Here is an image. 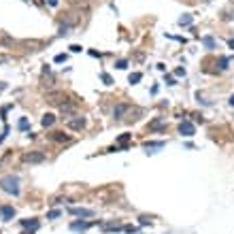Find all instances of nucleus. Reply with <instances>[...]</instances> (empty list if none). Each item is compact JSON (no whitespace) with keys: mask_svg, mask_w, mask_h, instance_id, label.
<instances>
[{"mask_svg":"<svg viewBox=\"0 0 234 234\" xmlns=\"http://www.w3.org/2000/svg\"><path fill=\"white\" fill-rule=\"evenodd\" d=\"M0 187H2L6 194L17 196V194H19V179L13 177V175H6V177L0 179Z\"/></svg>","mask_w":234,"mask_h":234,"instance_id":"1","label":"nucleus"},{"mask_svg":"<svg viewBox=\"0 0 234 234\" xmlns=\"http://www.w3.org/2000/svg\"><path fill=\"white\" fill-rule=\"evenodd\" d=\"M26 164H43L45 162V153L43 151H28V153H24L21 158Z\"/></svg>","mask_w":234,"mask_h":234,"instance_id":"2","label":"nucleus"},{"mask_svg":"<svg viewBox=\"0 0 234 234\" xmlns=\"http://www.w3.org/2000/svg\"><path fill=\"white\" fill-rule=\"evenodd\" d=\"M66 126H68L70 130H83L85 128V117L75 115V117H70V119L66 121Z\"/></svg>","mask_w":234,"mask_h":234,"instance_id":"3","label":"nucleus"},{"mask_svg":"<svg viewBox=\"0 0 234 234\" xmlns=\"http://www.w3.org/2000/svg\"><path fill=\"white\" fill-rule=\"evenodd\" d=\"M68 213L75 215V217H94V211L92 209H83V206H70Z\"/></svg>","mask_w":234,"mask_h":234,"instance_id":"4","label":"nucleus"},{"mask_svg":"<svg viewBox=\"0 0 234 234\" xmlns=\"http://www.w3.org/2000/svg\"><path fill=\"white\" fill-rule=\"evenodd\" d=\"M47 100H49L51 104H60V106L64 104V102H68L66 96L62 94V92H49V94H47Z\"/></svg>","mask_w":234,"mask_h":234,"instance_id":"5","label":"nucleus"},{"mask_svg":"<svg viewBox=\"0 0 234 234\" xmlns=\"http://www.w3.org/2000/svg\"><path fill=\"white\" fill-rule=\"evenodd\" d=\"M179 132H181L183 136H194L196 128H194L192 121H181V123H179Z\"/></svg>","mask_w":234,"mask_h":234,"instance_id":"6","label":"nucleus"},{"mask_svg":"<svg viewBox=\"0 0 234 234\" xmlns=\"http://www.w3.org/2000/svg\"><path fill=\"white\" fill-rule=\"evenodd\" d=\"M130 109H132V106H130V104H117V106H115V109H113V117H115V119H117V121H119V119H123V115H126V113H128Z\"/></svg>","mask_w":234,"mask_h":234,"instance_id":"7","label":"nucleus"},{"mask_svg":"<svg viewBox=\"0 0 234 234\" xmlns=\"http://www.w3.org/2000/svg\"><path fill=\"white\" fill-rule=\"evenodd\" d=\"M0 215H2L4 221H9V219L15 217V209H13V206H9V204H4V206H0Z\"/></svg>","mask_w":234,"mask_h":234,"instance_id":"8","label":"nucleus"},{"mask_svg":"<svg viewBox=\"0 0 234 234\" xmlns=\"http://www.w3.org/2000/svg\"><path fill=\"white\" fill-rule=\"evenodd\" d=\"M162 147H164V141H149V143H145L147 153H156V149H162Z\"/></svg>","mask_w":234,"mask_h":234,"instance_id":"9","label":"nucleus"},{"mask_svg":"<svg viewBox=\"0 0 234 234\" xmlns=\"http://www.w3.org/2000/svg\"><path fill=\"white\" fill-rule=\"evenodd\" d=\"M51 141H56V143H70V136L64 132H53L51 134Z\"/></svg>","mask_w":234,"mask_h":234,"instance_id":"10","label":"nucleus"},{"mask_svg":"<svg viewBox=\"0 0 234 234\" xmlns=\"http://www.w3.org/2000/svg\"><path fill=\"white\" fill-rule=\"evenodd\" d=\"M87 228H89L87 221H75V223H70V230H75V232H85Z\"/></svg>","mask_w":234,"mask_h":234,"instance_id":"11","label":"nucleus"},{"mask_svg":"<svg viewBox=\"0 0 234 234\" xmlns=\"http://www.w3.org/2000/svg\"><path fill=\"white\" fill-rule=\"evenodd\" d=\"M53 121H56V117H53L51 113H47V115H43V119H41V123H43V128H49V126H53Z\"/></svg>","mask_w":234,"mask_h":234,"instance_id":"12","label":"nucleus"},{"mask_svg":"<svg viewBox=\"0 0 234 234\" xmlns=\"http://www.w3.org/2000/svg\"><path fill=\"white\" fill-rule=\"evenodd\" d=\"M202 43L206 49H215V39L213 36H202Z\"/></svg>","mask_w":234,"mask_h":234,"instance_id":"13","label":"nucleus"},{"mask_svg":"<svg viewBox=\"0 0 234 234\" xmlns=\"http://www.w3.org/2000/svg\"><path fill=\"white\" fill-rule=\"evenodd\" d=\"M130 138H132V134H119V138H117V143H119L121 147H126L130 143Z\"/></svg>","mask_w":234,"mask_h":234,"instance_id":"14","label":"nucleus"},{"mask_svg":"<svg viewBox=\"0 0 234 234\" xmlns=\"http://www.w3.org/2000/svg\"><path fill=\"white\" fill-rule=\"evenodd\" d=\"M21 226H24V228H32V230H36V228H39V221H36V219H32V221H30V219H24V221H21Z\"/></svg>","mask_w":234,"mask_h":234,"instance_id":"15","label":"nucleus"},{"mask_svg":"<svg viewBox=\"0 0 234 234\" xmlns=\"http://www.w3.org/2000/svg\"><path fill=\"white\" fill-rule=\"evenodd\" d=\"M194 21V17L192 15H183V17H179V26H190Z\"/></svg>","mask_w":234,"mask_h":234,"instance_id":"16","label":"nucleus"},{"mask_svg":"<svg viewBox=\"0 0 234 234\" xmlns=\"http://www.w3.org/2000/svg\"><path fill=\"white\" fill-rule=\"evenodd\" d=\"M102 228L104 230H121L123 226H121V223H117V221H113V223H102Z\"/></svg>","mask_w":234,"mask_h":234,"instance_id":"17","label":"nucleus"},{"mask_svg":"<svg viewBox=\"0 0 234 234\" xmlns=\"http://www.w3.org/2000/svg\"><path fill=\"white\" fill-rule=\"evenodd\" d=\"M141 79H143V75H141V73H132V75L128 77V81H130V83H132V85H134V83H138V81H141Z\"/></svg>","mask_w":234,"mask_h":234,"instance_id":"18","label":"nucleus"},{"mask_svg":"<svg viewBox=\"0 0 234 234\" xmlns=\"http://www.w3.org/2000/svg\"><path fill=\"white\" fill-rule=\"evenodd\" d=\"M230 64V58H219V70H226Z\"/></svg>","mask_w":234,"mask_h":234,"instance_id":"19","label":"nucleus"},{"mask_svg":"<svg viewBox=\"0 0 234 234\" xmlns=\"http://www.w3.org/2000/svg\"><path fill=\"white\" fill-rule=\"evenodd\" d=\"M100 79L104 81L106 85H113V79H111V75H106V73H102V75H100Z\"/></svg>","mask_w":234,"mask_h":234,"instance_id":"20","label":"nucleus"},{"mask_svg":"<svg viewBox=\"0 0 234 234\" xmlns=\"http://www.w3.org/2000/svg\"><path fill=\"white\" fill-rule=\"evenodd\" d=\"M162 126H164V119H156L153 123L149 126V128H153V130H158V128H162Z\"/></svg>","mask_w":234,"mask_h":234,"instance_id":"21","label":"nucleus"},{"mask_svg":"<svg viewBox=\"0 0 234 234\" xmlns=\"http://www.w3.org/2000/svg\"><path fill=\"white\" fill-rule=\"evenodd\" d=\"M60 215H62L60 211H49V213H47V219H58Z\"/></svg>","mask_w":234,"mask_h":234,"instance_id":"22","label":"nucleus"},{"mask_svg":"<svg viewBox=\"0 0 234 234\" xmlns=\"http://www.w3.org/2000/svg\"><path fill=\"white\" fill-rule=\"evenodd\" d=\"M66 53H58V56H56V62H58V64H62V62H66Z\"/></svg>","mask_w":234,"mask_h":234,"instance_id":"23","label":"nucleus"},{"mask_svg":"<svg viewBox=\"0 0 234 234\" xmlns=\"http://www.w3.org/2000/svg\"><path fill=\"white\" fill-rule=\"evenodd\" d=\"M115 66L119 68V70H123V68H128V62H126V60H119V62H117Z\"/></svg>","mask_w":234,"mask_h":234,"instance_id":"24","label":"nucleus"},{"mask_svg":"<svg viewBox=\"0 0 234 234\" xmlns=\"http://www.w3.org/2000/svg\"><path fill=\"white\" fill-rule=\"evenodd\" d=\"M70 51H73V53H79L81 49H83V47H81V45H70V47H68Z\"/></svg>","mask_w":234,"mask_h":234,"instance_id":"25","label":"nucleus"},{"mask_svg":"<svg viewBox=\"0 0 234 234\" xmlns=\"http://www.w3.org/2000/svg\"><path fill=\"white\" fill-rule=\"evenodd\" d=\"M26 128H28V119L24 117V119H19V130H26Z\"/></svg>","mask_w":234,"mask_h":234,"instance_id":"26","label":"nucleus"},{"mask_svg":"<svg viewBox=\"0 0 234 234\" xmlns=\"http://www.w3.org/2000/svg\"><path fill=\"white\" fill-rule=\"evenodd\" d=\"M164 79H166V83H168V85H175V77H170V75H166Z\"/></svg>","mask_w":234,"mask_h":234,"instance_id":"27","label":"nucleus"},{"mask_svg":"<svg viewBox=\"0 0 234 234\" xmlns=\"http://www.w3.org/2000/svg\"><path fill=\"white\" fill-rule=\"evenodd\" d=\"M175 75H177V77H183V75H185V68H177Z\"/></svg>","mask_w":234,"mask_h":234,"instance_id":"28","label":"nucleus"},{"mask_svg":"<svg viewBox=\"0 0 234 234\" xmlns=\"http://www.w3.org/2000/svg\"><path fill=\"white\" fill-rule=\"evenodd\" d=\"M6 134H9V126H4V132H2V134H0V143H2V141H4V136H6Z\"/></svg>","mask_w":234,"mask_h":234,"instance_id":"29","label":"nucleus"},{"mask_svg":"<svg viewBox=\"0 0 234 234\" xmlns=\"http://www.w3.org/2000/svg\"><path fill=\"white\" fill-rule=\"evenodd\" d=\"M47 2H49L51 6H58V0H47Z\"/></svg>","mask_w":234,"mask_h":234,"instance_id":"30","label":"nucleus"},{"mask_svg":"<svg viewBox=\"0 0 234 234\" xmlns=\"http://www.w3.org/2000/svg\"><path fill=\"white\" fill-rule=\"evenodd\" d=\"M6 60H9L6 56H0V64H2V62H6Z\"/></svg>","mask_w":234,"mask_h":234,"instance_id":"31","label":"nucleus"},{"mask_svg":"<svg viewBox=\"0 0 234 234\" xmlns=\"http://www.w3.org/2000/svg\"><path fill=\"white\" fill-rule=\"evenodd\" d=\"M228 102H230V106H234V96H230V100H228Z\"/></svg>","mask_w":234,"mask_h":234,"instance_id":"32","label":"nucleus"},{"mask_svg":"<svg viewBox=\"0 0 234 234\" xmlns=\"http://www.w3.org/2000/svg\"><path fill=\"white\" fill-rule=\"evenodd\" d=\"M228 45H230V49H234V39H232V41H230Z\"/></svg>","mask_w":234,"mask_h":234,"instance_id":"33","label":"nucleus"}]
</instances>
